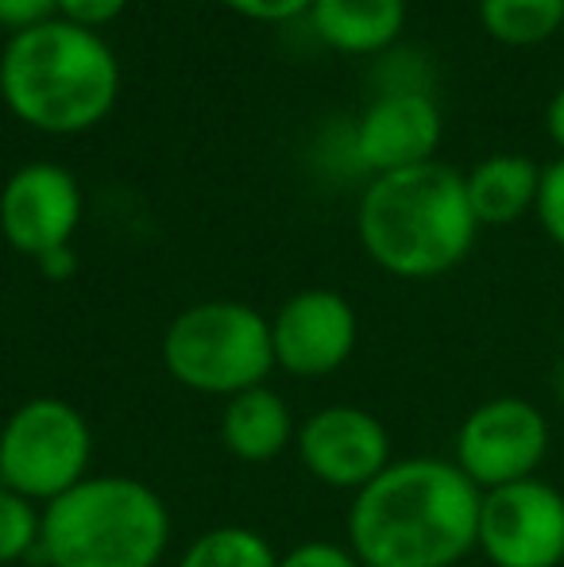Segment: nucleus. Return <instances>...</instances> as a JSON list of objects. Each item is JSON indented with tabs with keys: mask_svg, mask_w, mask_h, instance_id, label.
<instances>
[{
	"mask_svg": "<svg viewBox=\"0 0 564 567\" xmlns=\"http://www.w3.org/2000/svg\"><path fill=\"white\" fill-rule=\"evenodd\" d=\"M483 491L452 460H394L352 494L348 548L363 567H457L475 553Z\"/></svg>",
	"mask_w": 564,
	"mask_h": 567,
	"instance_id": "f257e3e1",
	"label": "nucleus"
},
{
	"mask_svg": "<svg viewBox=\"0 0 564 567\" xmlns=\"http://www.w3.org/2000/svg\"><path fill=\"white\" fill-rule=\"evenodd\" d=\"M356 231L376 267L394 278H437L468 259L475 220L468 205L464 174L444 163L376 174L360 197Z\"/></svg>",
	"mask_w": 564,
	"mask_h": 567,
	"instance_id": "f03ea898",
	"label": "nucleus"
},
{
	"mask_svg": "<svg viewBox=\"0 0 564 567\" xmlns=\"http://www.w3.org/2000/svg\"><path fill=\"white\" fill-rule=\"evenodd\" d=\"M121 93V62L98 31L47 20L16 31L0 54V97L16 120L51 135L101 124Z\"/></svg>",
	"mask_w": 564,
	"mask_h": 567,
	"instance_id": "7ed1b4c3",
	"label": "nucleus"
},
{
	"mask_svg": "<svg viewBox=\"0 0 564 567\" xmlns=\"http://www.w3.org/2000/svg\"><path fill=\"white\" fill-rule=\"evenodd\" d=\"M171 548L163 494L132 475H90L43 506L47 567H158Z\"/></svg>",
	"mask_w": 564,
	"mask_h": 567,
	"instance_id": "20e7f679",
	"label": "nucleus"
},
{
	"mask_svg": "<svg viewBox=\"0 0 564 567\" xmlns=\"http://www.w3.org/2000/svg\"><path fill=\"white\" fill-rule=\"evenodd\" d=\"M163 367L182 390L236 398L275 371L271 321L244 301H197L163 332Z\"/></svg>",
	"mask_w": 564,
	"mask_h": 567,
	"instance_id": "39448f33",
	"label": "nucleus"
},
{
	"mask_svg": "<svg viewBox=\"0 0 564 567\" xmlns=\"http://www.w3.org/2000/svg\"><path fill=\"white\" fill-rule=\"evenodd\" d=\"M93 429L62 398H28L0 429V483L28 502L51 506L90 478Z\"/></svg>",
	"mask_w": 564,
	"mask_h": 567,
	"instance_id": "423d86ee",
	"label": "nucleus"
},
{
	"mask_svg": "<svg viewBox=\"0 0 564 567\" xmlns=\"http://www.w3.org/2000/svg\"><path fill=\"white\" fill-rule=\"evenodd\" d=\"M550 455V421L526 398H488L457 429V463L480 491L534 478Z\"/></svg>",
	"mask_w": 564,
	"mask_h": 567,
	"instance_id": "0eeeda50",
	"label": "nucleus"
},
{
	"mask_svg": "<svg viewBox=\"0 0 564 567\" xmlns=\"http://www.w3.org/2000/svg\"><path fill=\"white\" fill-rule=\"evenodd\" d=\"M475 548L491 567H561L564 494L537 475L483 491Z\"/></svg>",
	"mask_w": 564,
	"mask_h": 567,
	"instance_id": "6e6552de",
	"label": "nucleus"
},
{
	"mask_svg": "<svg viewBox=\"0 0 564 567\" xmlns=\"http://www.w3.org/2000/svg\"><path fill=\"white\" fill-rule=\"evenodd\" d=\"M298 460L317 483L332 491H363L391 467V433L376 413L360 405H321L298 425Z\"/></svg>",
	"mask_w": 564,
	"mask_h": 567,
	"instance_id": "1a4fd4ad",
	"label": "nucleus"
},
{
	"mask_svg": "<svg viewBox=\"0 0 564 567\" xmlns=\"http://www.w3.org/2000/svg\"><path fill=\"white\" fill-rule=\"evenodd\" d=\"M360 317L337 290H301L283 301L271 321L275 367L298 379H325L352 359Z\"/></svg>",
	"mask_w": 564,
	"mask_h": 567,
	"instance_id": "9d476101",
	"label": "nucleus"
},
{
	"mask_svg": "<svg viewBox=\"0 0 564 567\" xmlns=\"http://www.w3.org/2000/svg\"><path fill=\"white\" fill-rule=\"evenodd\" d=\"M82 225V186L59 163H28L8 178L0 194V231L20 255H43L70 247Z\"/></svg>",
	"mask_w": 564,
	"mask_h": 567,
	"instance_id": "9b49d317",
	"label": "nucleus"
},
{
	"mask_svg": "<svg viewBox=\"0 0 564 567\" xmlns=\"http://www.w3.org/2000/svg\"><path fill=\"white\" fill-rule=\"evenodd\" d=\"M441 143V113L425 93L399 90L379 97L356 124V155L376 174L433 163Z\"/></svg>",
	"mask_w": 564,
	"mask_h": 567,
	"instance_id": "f8f14e48",
	"label": "nucleus"
},
{
	"mask_svg": "<svg viewBox=\"0 0 564 567\" xmlns=\"http://www.w3.org/2000/svg\"><path fill=\"white\" fill-rule=\"evenodd\" d=\"M294 436H298V425L290 417V405L271 386L244 390L225 402L221 441L240 463H271L275 455L290 449Z\"/></svg>",
	"mask_w": 564,
	"mask_h": 567,
	"instance_id": "ddd939ff",
	"label": "nucleus"
},
{
	"mask_svg": "<svg viewBox=\"0 0 564 567\" xmlns=\"http://www.w3.org/2000/svg\"><path fill=\"white\" fill-rule=\"evenodd\" d=\"M464 189L480 225H514L537 205L542 166L526 155H491L464 174Z\"/></svg>",
	"mask_w": 564,
	"mask_h": 567,
	"instance_id": "4468645a",
	"label": "nucleus"
},
{
	"mask_svg": "<svg viewBox=\"0 0 564 567\" xmlns=\"http://www.w3.org/2000/svg\"><path fill=\"white\" fill-rule=\"evenodd\" d=\"M309 23L345 54L383 51L407 23V0H314Z\"/></svg>",
	"mask_w": 564,
	"mask_h": 567,
	"instance_id": "2eb2a0df",
	"label": "nucleus"
},
{
	"mask_svg": "<svg viewBox=\"0 0 564 567\" xmlns=\"http://www.w3.org/2000/svg\"><path fill=\"white\" fill-rule=\"evenodd\" d=\"M480 23L499 43L534 47L564 28V0H480Z\"/></svg>",
	"mask_w": 564,
	"mask_h": 567,
	"instance_id": "dca6fc26",
	"label": "nucleus"
},
{
	"mask_svg": "<svg viewBox=\"0 0 564 567\" xmlns=\"http://www.w3.org/2000/svg\"><path fill=\"white\" fill-rule=\"evenodd\" d=\"M283 556L259 529L248 525H217L189 540L178 567H279Z\"/></svg>",
	"mask_w": 564,
	"mask_h": 567,
	"instance_id": "f3484780",
	"label": "nucleus"
},
{
	"mask_svg": "<svg viewBox=\"0 0 564 567\" xmlns=\"http://www.w3.org/2000/svg\"><path fill=\"white\" fill-rule=\"evenodd\" d=\"M39 525H43V514L35 509V502L0 483V567L20 564L28 553H35Z\"/></svg>",
	"mask_w": 564,
	"mask_h": 567,
	"instance_id": "a211bd4d",
	"label": "nucleus"
},
{
	"mask_svg": "<svg viewBox=\"0 0 564 567\" xmlns=\"http://www.w3.org/2000/svg\"><path fill=\"white\" fill-rule=\"evenodd\" d=\"M537 220L545 236L557 247H564V155L542 171V189H537Z\"/></svg>",
	"mask_w": 564,
	"mask_h": 567,
	"instance_id": "6ab92c4d",
	"label": "nucleus"
},
{
	"mask_svg": "<svg viewBox=\"0 0 564 567\" xmlns=\"http://www.w3.org/2000/svg\"><path fill=\"white\" fill-rule=\"evenodd\" d=\"M279 567H363L356 560L352 548H340L332 540H306V545H294L283 556Z\"/></svg>",
	"mask_w": 564,
	"mask_h": 567,
	"instance_id": "aec40b11",
	"label": "nucleus"
},
{
	"mask_svg": "<svg viewBox=\"0 0 564 567\" xmlns=\"http://www.w3.org/2000/svg\"><path fill=\"white\" fill-rule=\"evenodd\" d=\"M129 8V0H59V16L66 23H78L85 31H98L113 23Z\"/></svg>",
	"mask_w": 564,
	"mask_h": 567,
	"instance_id": "412c9836",
	"label": "nucleus"
},
{
	"mask_svg": "<svg viewBox=\"0 0 564 567\" xmlns=\"http://www.w3.org/2000/svg\"><path fill=\"white\" fill-rule=\"evenodd\" d=\"M54 12H59V0H0V28L16 35V31L54 20Z\"/></svg>",
	"mask_w": 564,
	"mask_h": 567,
	"instance_id": "4be33fe9",
	"label": "nucleus"
},
{
	"mask_svg": "<svg viewBox=\"0 0 564 567\" xmlns=\"http://www.w3.org/2000/svg\"><path fill=\"white\" fill-rule=\"evenodd\" d=\"M221 4H228L233 12L248 16V20L279 23V20H294V16L309 12L314 0H221Z\"/></svg>",
	"mask_w": 564,
	"mask_h": 567,
	"instance_id": "5701e85b",
	"label": "nucleus"
},
{
	"mask_svg": "<svg viewBox=\"0 0 564 567\" xmlns=\"http://www.w3.org/2000/svg\"><path fill=\"white\" fill-rule=\"evenodd\" d=\"M39 267H43L47 278H70V275H74V251H70V247H59V251L43 255V259H39Z\"/></svg>",
	"mask_w": 564,
	"mask_h": 567,
	"instance_id": "b1692460",
	"label": "nucleus"
},
{
	"mask_svg": "<svg viewBox=\"0 0 564 567\" xmlns=\"http://www.w3.org/2000/svg\"><path fill=\"white\" fill-rule=\"evenodd\" d=\"M545 127H550V135H553V143L564 151V85L557 93H553V101H550V113H545Z\"/></svg>",
	"mask_w": 564,
	"mask_h": 567,
	"instance_id": "393cba45",
	"label": "nucleus"
}]
</instances>
